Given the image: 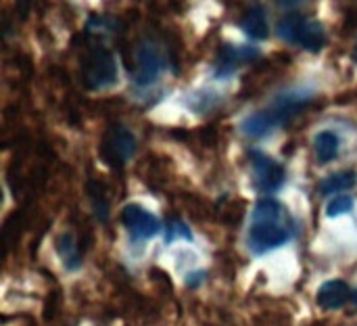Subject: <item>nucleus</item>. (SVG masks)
<instances>
[{
  "label": "nucleus",
  "instance_id": "nucleus-4",
  "mask_svg": "<svg viewBox=\"0 0 357 326\" xmlns=\"http://www.w3.org/2000/svg\"><path fill=\"white\" fill-rule=\"evenodd\" d=\"M121 222L128 228V232L132 235V239H138V241L151 239V237L159 235V230H161L157 216H153L151 212H146L142 205H136V203L123 207Z\"/></svg>",
  "mask_w": 357,
  "mask_h": 326
},
{
  "label": "nucleus",
  "instance_id": "nucleus-15",
  "mask_svg": "<svg viewBox=\"0 0 357 326\" xmlns=\"http://www.w3.org/2000/svg\"><path fill=\"white\" fill-rule=\"evenodd\" d=\"M351 209H354V199L347 197V195H339V197H335V199L328 203L326 216H328V218H339V216H343V214H349Z\"/></svg>",
  "mask_w": 357,
  "mask_h": 326
},
{
  "label": "nucleus",
  "instance_id": "nucleus-10",
  "mask_svg": "<svg viewBox=\"0 0 357 326\" xmlns=\"http://www.w3.org/2000/svg\"><path fill=\"white\" fill-rule=\"evenodd\" d=\"M324 42H326V31H324L322 23H320V21H310V19H305L297 44L303 46V48L310 50V52H318V50H322Z\"/></svg>",
  "mask_w": 357,
  "mask_h": 326
},
{
  "label": "nucleus",
  "instance_id": "nucleus-11",
  "mask_svg": "<svg viewBox=\"0 0 357 326\" xmlns=\"http://www.w3.org/2000/svg\"><path fill=\"white\" fill-rule=\"evenodd\" d=\"M357 184V174L354 170H343L337 172L333 176H328L326 180L320 182V193L322 195H337L343 191H351Z\"/></svg>",
  "mask_w": 357,
  "mask_h": 326
},
{
  "label": "nucleus",
  "instance_id": "nucleus-16",
  "mask_svg": "<svg viewBox=\"0 0 357 326\" xmlns=\"http://www.w3.org/2000/svg\"><path fill=\"white\" fill-rule=\"evenodd\" d=\"M90 197H92V205H94L96 216H98L100 220H107V218H109V203H107V199H105L102 188H94V184H92Z\"/></svg>",
  "mask_w": 357,
  "mask_h": 326
},
{
  "label": "nucleus",
  "instance_id": "nucleus-3",
  "mask_svg": "<svg viewBox=\"0 0 357 326\" xmlns=\"http://www.w3.org/2000/svg\"><path fill=\"white\" fill-rule=\"evenodd\" d=\"M134 153H136L134 134L126 130L123 126H109L100 142V157L111 168H121L134 157Z\"/></svg>",
  "mask_w": 357,
  "mask_h": 326
},
{
  "label": "nucleus",
  "instance_id": "nucleus-7",
  "mask_svg": "<svg viewBox=\"0 0 357 326\" xmlns=\"http://www.w3.org/2000/svg\"><path fill=\"white\" fill-rule=\"evenodd\" d=\"M284 113L280 109H272V111H257L249 117H245V121L241 124L243 134L251 136V138H261L266 134H270L274 128H278L284 121Z\"/></svg>",
  "mask_w": 357,
  "mask_h": 326
},
{
  "label": "nucleus",
  "instance_id": "nucleus-9",
  "mask_svg": "<svg viewBox=\"0 0 357 326\" xmlns=\"http://www.w3.org/2000/svg\"><path fill=\"white\" fill-rule=\"evenodd\" d=\"M241 27L253 40H266L270 36V23H268L266 10L261 6H251L243 17Z\"/></svg>",
  "mask_w": 357,
  "mask_h": 326
},
{
  "label": "nucleus",
  "instance_id": "nucleus-17",
  "mask_svg": "<svg viewBox=\"0 0 357 326\" xmlns=\"http://www.w3.org/2000/svg\"><path fill=\"white\" fill-rule=\"evenodd\" d=\"M176 235H180V237H186L188 241L192 239V235H190V230L184 226V224H180V222H172L169 224V235H167V243L176 237Z\"/></svg>",
  "mask_w": 357,
  "mask_h": 326
},
{
  "label": "nucleus",
  "instance_id": "nucleus-18",
  "mask_svg": "<svg viewBox=\"0 0 357 326\" xmlns=\"http://www.w3.org/2000/svg\"><path fill=\"white\" fill-rule=\"evenodd\" d=\"M280 6H293V4H297V2H301V0H276Z\"/></svg>",
  "mask_w": 357,
  "mask_h": 326
},
{
  "label": "nucleus",
  "instance_id": "nucleus-6",
  "mask_svg": "<svg viewBox=\"0 0 357 326\" xmlns=\"http://www.w3.org/2000/svg\"><path fill=\"white\" fill-rule=\"evenodd\" d=\"M253 182L261 193H274L284 184V168L278 161L255 153L253 155Z\"/></svg>",
  "mask_w": 357,
  "mask_h": 326
},
{
  "label": "nucleus",
  "instance_id": "nucleus-20",
  "mask_svg": "<svg viewBox=\"0 0 357 326\" xmlns=\"http://www.w3.org/2000/svg\"><path fill=\"white\" fill-rule=\"evenodd\" d=\"M356 61H357V50H356Z\"/></svg>",
  "mask_w": 357,
  "mask_h": 326
},
{
  "label": "nucleus",
  "instance_id": "nucleus-5",
  "mask_svg": "<svg viewBox=\"0 0 357 326\" xmlns=\"http://www.w3.org/2000/svg\"><path fill=\"white\" fill-rule=\"evenodd\" d=\"M163 69V57L155 42H142L136 50V67H134V80L142 86L157 80V75Z\"/></svg>",
  "mask_w": 357,
  "mask_h": 326
},
{
  "label": "nucleus",
  "instance_id": "nucleus-14",
  "mask_svg": "<svg viewBox=\"0 0 357 326\" xmlns=\"http://www.w3.org/2000/svg\"><path fill=\"white\" fill-rule=\"evenodd\" d=\"M56 249H59V253H61V258H63V262H65V266L69 270H75L79 266V253H77V249L73 245L71 235H63L56 241Z\"/></svg>",
  "mask_w": 357,
  "mask_h": 326
},
{
  "label": "nucleus",
  "instance_id": "nucleus-12",
  "mask_svg": "<svg viewBox=\"0 0 357 326\" xmlns=\"http://www.w3.org/2000/svg\"><path fill=\"white\" fill-rule=\"evenodd\" d=\"M314 145H316V157H318V161L320 163H328V161H333L339 155L341 140H339V136L335 132L324 130V132H320L316 136Z\"/></svg>",
  "mask_w": 357,
  "mask_h": 326
},
{
  "label": "nucleus",
  "instance_id": "nucleus-8",
  "mask_svg": "<svg viewBox=\"0 0 357 326\" xmlns=\"http://www.w3.org/2000/svg\"><path fill=\"white\" fill-rule=\"evenodd\" d=\"M351 299V289L345 281H328L318 289L316 302L324 310H339Z\"/></svg>",
  "mask_w": 357,
  "mask_h": 326
},
{
  "label": "nucleus",
  "instance_id": "nucleus-2",
  "mask_svg": "<svg viewBox=\"0 0 357 326\" xmlns=\"http://www.w3.org/2000/svg\"><path fill=\"white\" fill-rule=\"evenodd\" d=\"M82 80L90 90H102L117 82V63L111 50L90 48L82 61Z\"/></svg>",
  "mask_w": 357,
  "mask_h": 326
},
{
  "label": "nucleus",
  "instance_id": "nucleus-19",
  "mask_svg": "<svg viewBox=\"0 0 357 326\" xmlns=\"http://www.w3.org/2000/svg\"><path fill=\"white\" fill-rule=\"evenodd\" d=\"M351 299H354V304H356V308H357V293H354V295H351Z\"/></svg>",
  "mask_w": 357,
  "mask_h": 326
},
{
  "label": "nucleus",
  "instance_id": "nucleus-1",
  "mask_svg": "<svg viewBox=\"0 0 357 326\" xmlns=\"http://www.w3.org/2000/svg\"><path fill=\"white\" fill-rule=\"evenodd\" d=\"M295 224L284 205L272 199H264L253 209L251 230H249V249L255 255H264L287 245L293 239Z\"/></svg>",
  "mask_w": 357,
  "mask_h": 326
},
{
  "label": "nucleus",
  "instance_id": "nucleus-13",
  "mask_svg": "<svg viewBox=\"0 0 357 326\" xmlns=\"http://www.w3.org/2000/svg\"><path fill=\"white\" fill-rule=\"evenodd\" d=\"M303 23H305V17H301V15H297V13H291V15H287L284 19L278 21V36H280L282 40H287V42L297 44Z\"/></svg>",
  "mask_w": 357,
  "mask_h": 326
}]
</instances>
